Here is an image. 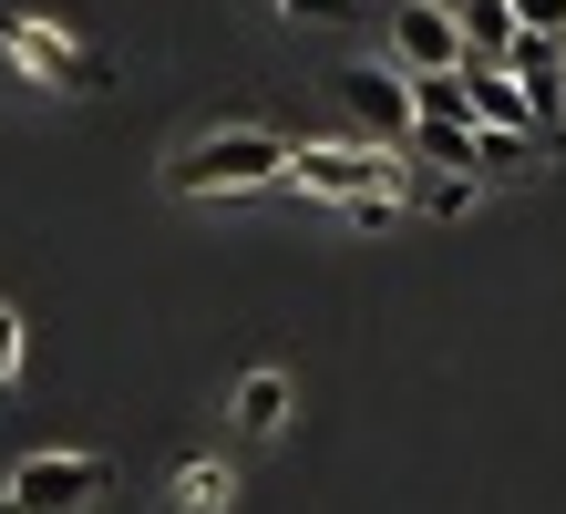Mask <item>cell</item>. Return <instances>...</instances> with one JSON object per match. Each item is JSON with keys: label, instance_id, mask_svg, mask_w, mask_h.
<instances>
[{"label": "cell", "instance_id": "3957f363", "mask_svg": "<svg viewBox=\"0 0 566 514\" xmlns=\"http://www.w3.org/2000/svg\"><path fill=\"white\" fill-rule=\"evenodd\" d=\"M0 62L42 93H114V52L83 42L62 21H31V11H0Z\"/></svg>", "mask_w": 566, "mask_h": 514}, {"label": "cell", "instance_id": "ba28073f", "mask_svg": "<svg viewBox=\"0 0 566 514\" xmlns=\"http://www.w3.org/2000/svg\"><path fill=\"white\" fill-rule=\"evenodd\" d=\"M453 42H463V62L494 73V62L515 52V11H505V0H453Z\"/></svg>", "mask_w": 566, "mask_h": 514}, {"label": "cell", "instance_id": "5bb4252c", "mask_svg": "<svg viewBox=\"0 0 566 514\" xmlns=\"http://www.w3.org/2000/svg\"><path fill=\"white\" fill-rule=\"evenodd\" d=\"M525 42H566V0H505Z\"/></svg>", "mask_w": 566, "mask_h": 514}, {"label": "cell", "instance_id": "9a60e30c", "mask_svg": "<svg viewBox=\"0 0 566 514\" xmlns=\"http://www.w3.org/2000/svg\"><path fill=\"white\" fill-rule=\"evenodd\" d=\"M21 360H31V339H21V308L0 298V391H21Z\"/></svg>", "mask_w": 566, "mask_h": 514}, {"label": "cell", "instance_id": "6da1fadb", "mask_svg": "<svg viewBox=\"0 0 566 514\" xmlns=\"http://www.w3.org/2000/svg\"><path fill=\"white\" fill-rule=\"evenodd\" d=\"M289 176V145L269 124H217V134H186L176 155H165V186L176 196H258Z\"/></svg>", "mask_w": 566, "mask_h": 514}, {"label": "cell", "instance_id": "30bf717a", "mask_svg": "<svg viewBox=\"0 0 566 514\" xmlns=\"http://www.w3.org/2000/svg\"><path fill=\"white\" fill-rule=\"evenodd\" d=\"M412 206H422V217H443V227H463L484 206V176H422V165H412Z\"/></svg>", "mask_w": 566, "mask_h": 514}, {"label": "cell", "instance_id": "8fae6325", "mask_svg": "<svg viewBox=\"0 0 566 514\" xmlns=\"http://www.w3.org/2000/svg\"><path fill=\"white\" fill-rule=\"evenodd\" d=\"M474 165L484 176H536V134H474Z\"/></svg>", "mask_w": 566, "mask_h": 514}, {"label": "cell", "instance_id": "8992f818", "mask_svg": "<svg viewBox=\"0 0 566 514\" xmlns=\"http://www.w3.org/2000/svg\"><path fill=\"white\" fill-rule=\"evenodd\" d=\"M340 103H350L360 145H381V155L412 145V93H402V73H391V62H360V73H340Z\"/></svg>", "mask_w": 566, "mask_h": 514}, {"label": "cell", "instance_id": "5b68a950", "mask_svg": "<svg viewBox=\"0 0 566 514\" xmlns=\"http://www.w3.org/2000/svg\"><path fill=\"white\" fill-rule=\"evenodd\" d=\"M381 42H391V73H402V83L463 73V42H453V0H391Z\"/></svg>", "mask_w": 566, "mask_h": 514}, {"label": "cell", "instance_id": "9c48e42d", "mask_svg": "<svg viewBox=\"0 0 566 514\" xmlns=\"http://www.w3.org/2000/svg\"><path fill=\"white\" fill-rule=\"evenodd\" d=\"M176 514H227L238 504V463H217V453H196V463H176Z\"/></svg>", "mask_w": 566, "mask_h": 514}, {"label": "cell", "instance_id": "52a82bcc", "mask_svg": "<svg viewBox=\"0 0 566 514\" xmlns=\"http://www.w3.org/2000/svg\"><path fill=\"white\" fill-rule=\"evenodd\" d=\"M289 401H298V391H289V370H248L227 411H238V432H248V442H279V432H289Z\"/></svg>", "mask_w": 566, "mask_h": 514}, {"label": "cell", "instance_id": "7a4b0ae2", "mask_svg": "<svg viewBox=\"0 0 566 514\" xmlns=\"http://www.w3.org/2000/svg\"><path fill=\"white\" fill-rule=\"evenodd\" d=\"M289 196H329V206H412V165L381 145H289Z\"/></svg>", "mask_w": 566, "mask_h": 514}, {"label": "cell", "instance_id": "4fadbf2b", "mask_svg": "<svg viewBox=\"0 0 566 514\" xmlns=\"http://www.w3.org/2000/svg\"><path fill=\"white\" fill-rule=\"evenodd\" d=\"M289 21H310V31H360L371 11H360V0H279Z\"/></svg>", "mask_w": 566, "mask_h": 514}, {"label": "cell", "instance_id": "277c9868", "mask_svg": "<svg viewBox=\"0 0 566 514\" xmlns=\"http://www.w3.org/2000/svg\"><path fill=\"white\" fill-rule=\"evenodd\" d=\"M104 484H114L104 453H21L11 484H0V514H83Z\"/></svg>", "mask_w": 566, "mask_h": 514}, {"label": "cell", "instance_id": "7c38bea8", "mask_svg": "<svg viewBox=\"0 0 566 514\" xmlns=\"http://www.w3.org/2000/svg\"><path fill=\"white\" fill-rule=\"evenodd\" d=\"M412 93V124H463V73H432V83H402Z\"/></svg>", "mask_w": 566, "mask_h": 514}]
</instances>
